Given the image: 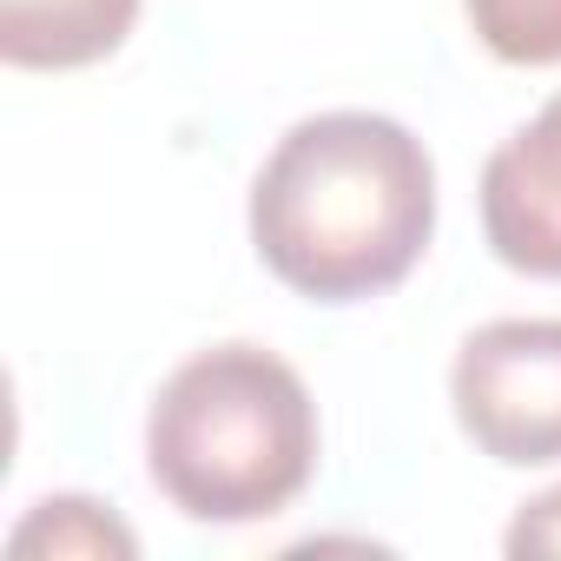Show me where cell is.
<instances>
[{
  "mask_svg": "<svg viewBox=\"0 0 561 561\" xmlns=\"http://www.w3.org/2000/svg\"><path fill=\"white\" fill-rule=\"evenodd\" d=\"M436 238V159L390 113H311L251 185V244L311 305L397 291Z\"/></svg>",
  "mask_w": 561,
  "mask_h": 561,
  "instance_id": "obj_1",
  "label": "cell"
},
{
  "mask_svg": "<svg viewBox=\"0 0 561 561\" xmlns=\"http://www.w3.org/2000/svg\"><path fill=\"white\" fill-rule=\"evenodd\" d=\"M152 489L218 528L285 515L318 476V403L264 344H211L185 357L146 416Z\"/></svg>",
  "mask_w": 561,
  "mask_h": 561,
  "instance_id": "obj_2",
  "label": "cell"
},
{
  "mask_svg": "<svg viewBox=\"0 0 561 561\" xmlns=\"http://www.w3.org/2000/svg\"><path fill=\"white\" fill-rule=\"evenodd\" d=\"M462 436L502 469L561 462V318H495L449 364Z\"/></svg>",
  "mask_w": 561,
  "mask_h": 561,
  "instance_id": "obj_3",
  "label": "cell"
},
{
  "mask_svg": "<svg viewBox=\"0 0 561 561\" xmlns=\"http://www.w3.org/2000/svg\"><path fill=\"white\" fill-rule=\"evenodd\" d=\"M482 231L508 271L561 285V93L489 152Z\"/></svg>",
  "mask_w": 561,
  "mask_h": 561,
  "instance_id": "obj_4",
  "label": "cell"
},
{
  "mask_svg": "<svg viewBox=\"0 0 561 561\" xmlns=\"http://www.w3.org/2000/svg\"><path fill=\"white\" fill-rule=\"evenodd\" d=\"M139 0H0V60L21 73H80L126 47Z\"/></svg>",
  "mask_w": 561,
  "mask_h": 561,
  "instance_id": "obj_5",
  "label": "cell"
},
{
  "mask_svg": "<svg viewBox=\"0 0 561 561\" xmlns=\"http://www.w3.org/2000/svg\"><path fill=\"white\" fill-rule=\"evenodd\" d=\"M14 554H133V528L113 522L100 502L87 495H47L34 502V515L8 535Z\"/></svg>",
  "mask_w": 561,
  "mask_h": 561,
  "instance_id": "obj_6",
  "label": "cell"
},
{
  "mask_svg": "<svg viewBox=\"0 0 561 561\" xmlns=\"http://www.w3.org/2000/svg\"><path fill=\"white\" fill-rule=\"evenodd\" d=\"M462 14L502 67H561V0H462Z\"/></svg>",
  "mask_w": 561,
  "mask_h": 561,
  "instance_id": "obj_7",
  "label": "cell"
},
{
  "mask_svg": "<svg viewBox=\"0 0 561 561\" xmlns=\"http://www.w3.org/2000/svg\"><path fill=\"white\" fill-rule=\"evenodd\" d=\"M502 548H508V554H561V489L522 502V515L508 522Z\"/></svg>",
  "mask_w": 561,
  "mask_h": 561,
  "instance_id": "obj_8",
  "label": "cell"
}]
</instances>
